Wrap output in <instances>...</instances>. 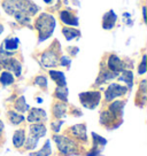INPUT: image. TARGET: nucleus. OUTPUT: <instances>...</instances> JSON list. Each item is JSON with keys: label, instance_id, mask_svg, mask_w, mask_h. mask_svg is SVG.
<instances>
[{"label": "nucleus", "instance_id": "obj_4", "mask_svg": "<svg viewBox=\"0 0 147 156\" xmlns=\"http://www.w3.org/2000/svg\"><path fill=\"white\" fill-rule=\"evenodd\" d=\"M81 103L88 109H94L100 102L101 94L100 92H84L79 94Z\"/></svg>", "mask_w": 147, "mask_h": 156}, {"label": "nucleus", "instance_id": "obj_20", "mask_svg": "<svg viewBox=\"0 0 147 156\" xmlns=\"http://www.w3.org/2000/svg\"><path fill=\"white\" fill-rule=\"evenodd\" d=\"M0 83L2 84V85H12V84L14 83V77H13V75L9 73V71H4V73L0 75Z\"/></svg>", "mask_w": 147, "mask_h": 156}, {"label": "nucleus", "instance_id": "obj_23", "mask_svg": "<svg viewBox=\"0 0 147 156\" xmlns=\"http://www.w3.org/2000/svg\"><path fill=\"white\" fill-rule=\"evenodd\" d=\"M66 105L64 103H56L55 106L53 107V114L55 117H58V118H61V117H63L64 112H66Z\"/></svg>", "mask_w": 147, "mask_h": 156}, {"label": "nucleus", "instance_id": "obj_30", "mask_svg": "<svg viewBox=\"0 0 147 156\" xmlns=\"http://www.w3.org/2000/svg\"><path fill=\"white\" fill-rule=\"evenodd\" d=\"M62 124H63V121H59V122H53V123H52V129H53V131L54 132H59Z\"/></svg>", "mask_w": 147, "mask_h": 156}, {"label": "nucleus", "instance_id": "obj_28", "mask_svg": "<svg viewBox=\"0 0 147 156\" xmlns=\"http://www.w3.org/2000/svg\"><path fill=\"white\" fill-rule=\"evenodd\" d=\"M34 84L40 86V87H47V79L45 76H38L34 79Z\"/></svg>", "mask_w": 147, "mask_h": 156}, {"label": "nucleus", "instance_id": "obj_22", "mask_svg": "<svg viewBox=\"0 0 147 156\" xmlns=\"http://www.w3.org/2000/svg\"><path fill=\"white\" fill-rule=\"evenodd\" d=\"M8 116H9V121L13 124H15V125H17V124H20V123L24 121V116L16 112H8Z\"/></svg>", "mask_w": 147, "mask_h": 156}, {"label": "nucleus", "instance_id": "obj_24", "mask_svg": "<svg viewBox=\"0 0 147 156\" xmlns=\"http://www.w3.org/2000/svg\"><path fill=\"white\" fill-rule=\"evenodd\" d=\"M15 108H16V110H19L20 112H24L29 109V106L25 102L24 97H20L17 99V101L15 103Z\"/></svg>", "mask_w": 147, "mask_h": 156}, {"label": "nucleus", "instance_id": "obj_15", "mask_svg": "<svg viewBox=\"0 0 147 156\" xmlns=\"http://www.w3.org/2000/svg\"><path fill=\"white\" fill-rule=\"evenodd\" d=\"M25 142V131L24 130H17L15 131L14 136H13V144L16 148H20L24 145Z\"/></svg>", "mask_w": 147, "mask_h": 156}, {"label": "nucleus", "instance_id": "obj_6", "mask_svg": "<svg viewBox=\"0 0 147 156\" xmlns=\"http://www.w3.org/2000/svg\"><path fill=\"white\" fill-rule=\"evenodd\" d=\"M108 68L110 69L112 73H120L124 70L125 64L123 63V61L118 56H116V55H110L109 58H108Z\"/></svg>", "mask_w": 147, "mask_h": 156}, {"label": "nucleus", "instance_id": "obj_5", "mask_svg": "<svg viewBox=\"0 0 147 156\" xmlns=\"http://www.w3.org/2000/svg\"><path fill=\"white\" fill-rule=\"evenodd\" d=\"M127 92V87L125 86H122L120 84H110L108 88L106 90V93H105V98L107 101H112L115 98H118L121 95H124L125 93Z\"/></svg>", "mask_w": 147, "mask_h": 156}, {"label": "nucleus", "instance_id": "obj_27", "mask_svg": "<svg viewBox=\"0 0 147 156\" xmlns=\"http://www.w3.org/2000/svg\"><path fill=\"white\" fill-rule=\"evenodd\" d=\"M38 139H36V138H34V136H30L28 138V140H27V142H25V147H27V149H29V151H31V149H34L36 148V146H37V144H38Z\"/></svg>", "mask_w": 147, "mask_h": 156}, {"label": "nucleus", "instance_id": "obj_29", "mask_svg": "<svg viewBox=\"0 0 147 156\" xmlns=\"http://www.w3.org/2000/svg\"><path fill=\"white\" fill-rule=\"evenodd\" d=\"M138 73H139V75H144V73H146V55L142 56V63H140V66H139Z\"/></svg>", "mask_w": 147, "mask_h": 156}, {"label": "nucleus", "instance_id": "obj_11", "mask_svg": "<svg viewBox=\"0 0 147 156\" xmlns=\"http://www.w3.org/2000/svg\"><path fill=\"white\" fill-rule=\"evenodd\" d=\"M60 17H61V21L64 24L73 25V27L78 25V19L76 16H74V14H71L69 10H62L60 13Z\"/></svg>", "mask_w": 147, "mask_h": 156}, {"label": "nucleus", "instance_id": "obj_35", "mask_svg": "<svg viewBox=\"0 0 147 156\" xmlns=\"http://www.w3.org/2000/svg\"><path fill=\"white\" fill-rule=\"evenodd\" d=\"M45 2H51V1H52V0H44Z\"/></svg>", "mask_w": 147, "mask_h": 156}, {"label": "nucleus", "instance_id": "obj_8", "mask_svg": "<svg viewBox=\"0 0 147 156\" xmlns=\"http://www.w3.org/2000/svg\"><path fill=\"white\" fill-rule=\"evenodd\" d=\"M47 118V115H46V112L43 110V109H39V108H32L31 112H29L28 115V121L30 123H39L43 122Z\"/></svg>", "mask_w": 147, "mask_h": 156}, {"label": "nucleus", "instance_id": "obj_32", "mask_svg": "<svg viewBox=\"0 0 147 156\" xmlns=\"http://www.w3.org/2000/svg\"><path fill=\"white\" fill-rule=\"evenodd\" d=\"M71 63V61H70V58H68L67 56H62L61 58V66H66V67H69Z\"/></svg>", "mask_w": 147, "mask_h": 156}, {"label": "nucleus", "instance_id": "obj_33", "mask_svg": "<svg viewBox=\"0 0 147 156\" xmlns=\"http://www.w3.org/2000/svg\"><path fill=\"white\" fill-rule=\"evenodd\" d=\"M4 131V123L0 121V136H1V133Z\"/></svg>", "mask_w": 147, "mask_h": 156}, {"label": "nucleus", "instance_id": "obj_19", "mask_svg": "<svg viewBox=\"0 0 147 156\" xmlns=\"http://www.w3.org/2000/svg\"><path fill=\"white\" fill-rule=\"evenodd\" d=\"M55 97H56V99L61 100V101L67 102L68 101V90L66 88V86H63V87L58 86L56 90H55Z\"/></svg>", "mask_w": 147, "mask_h": 156}, {"label": "nucleus", "instance_id": "obj_10", "mask_svg": "<svg viewBox=\"0 0 147 156\" xmlns=\"http://www.w3.org/2000/svg\"><path fill=\"white\" fill-rule=\"evenodd\" d=\"M116 20H117V16L114 13L113 10H109L108 13L103 15V20H102V27L103 29L106 30H110L114 28V25L116 23Z\"/></svg>", "mask_w": 147, "mask_h": 156}, {"label": "nucleus", "instance_id": "obj_25", "mask_svg": "<svg viewBox=\"0 0 147 156\" xmlns=\"http://www.w3.org/2000/svg\"><path fill=\"white\" fill-rule=\"evenodd\" d=\"M92 138H93V145L94 148H99V147H103L107 144V140L102 138L101 136H98L97 133H92Z\"/></svg>", "mask_w": 147, "mask_h": 156}, {"label": "nucleus", "instance_id": "obj_9", "mask_svg": "<svg viewBox=\"0 0 147 156\" xmlns=\"http://www.w3.org/2000/svg\"><path fill=\"white\" fill-rule=\"evenodd\" d=\"M1 62H2V64H4L9 71H13V73H15V76L19 77V76L21 75V70H22V68H21V63L19 62V60L8 58H6V60H2Z\"/></svg>", "mask_w": 147, "mask_h": 156}, {"label": "nucleus", "instance_id": "obj_16", "mask_svg": "<svg viewBox=\"0 0 147 156\" xmlns=\"http://www.w3.org/2000/svg\"><path fill=\"white\" fill-rule=\"evenodd\" d=\"M124 105H125L124 101H115V102H113L112 105H110V107H109V112H110L112 115H114V116H118L120 114L122 115Z\"/></svg>", "mask_w": 147, "mask_h": 156}, {"label": "nucleus", "instance_id": "obj_21", "mask_svg": "<svg viewBox=\"0 0 147 156\" xmlns=\"http://www.w3.org/2000/svg\"><path fill=\"white\" fill-rule=\"evenodd\" d=\"M51 155V144L49 141H46V144L44 145V147L39 149L36 153H31L30 156H49Z\"/></svg>", "mask_w": 147, "mask_h": 156}, {"label": "nucleus", "instance_id": "obj_13", "mask_svg": "<svg viewBox=\"0 0 147 156\" xmlns=\"http://www.w3.org/2000/svg\"><path fill=\"white\" fill-rule=\"evenodd\" d=\"M49 76L52 77V79L56 83L58 86H60V87L66 86V84H67V82H66V76H64V73H62V71H59V70H51V71H49Z\"/></svg>", "mask_w": 147, "mask_h": 156}, {"label": "nucleus", "instance_id": "obj_1", "mask_svg": "<svg viewBox=\"0 0 147 156\" xmlns=\"http://www.w3.org/2000/svg\"><path fill=\"white\" fill-rule=\"evenodd\" d=\"M2 7L7 14L13 15L22 24H28L30 22L29 16L38 12V7L29 0H6Z\"/></svg>", "mask_w": 147, "mask_h": 156}, {"label": "nucleus", "instance_id": "obj_2", "mask_svg": "<svg viewBox=\"0 0 147 156\" xmlns=\"http://www.w3.org/2000/svg\"><path fill=\"white\" fill-rule=\"evenodd\" d=\"M55 25H56L55 19L51 14L43 13L39 15V17L36 21V29L38 30L39 34V41L46 40L52 36Z\"/></svg>", "mask_w": 147, "mask_h": 156}, {"label": "nucleus", "instance_id": "obj_31", "mask_svg": "<svg viewBox=\"0 0 147 156\" xmlns=\"http://www.w3.org/2000/svg\"><path fill=\"white\" fill-rule=\"evenodd\" d=\"M101 151H100V148H94L91 151H88V156H101Z\"/></svg>", "mask_w": 147, "mask_h": 156}, {"label": "nucleus", "instance_id": "obj_14", "mask_svg": "<svg viewBox=\"0 0 147 156\" xmlns=\"http://www.w3.org/2000/svg\"><path fill=\"white\" fill-rule=\"evenodd\" d=\"M71 132L74 133V136L76 138H78L81 140L86 141L88 136H86V127L84 124H77V125H74L71 127Z\"/></svg>", "mask_w": 147, "mask_h": 156}, {"label": "nucleus", "instance_id": "obj_34", "mask_svg": "<svg viewBox=\"0 0 147 156\" xmlns=\"http://www.w3.org/2000/svg\"><path fill=\"white\" fill-rule=\"evenodd\" d=\"M2 31H4V27H2V25L0 24V34H2Z\"/></svg>", "mask_w": 147, "mask_h": 156}, {"label": "nucleus", "instance_id": "obj_36", "mask_svg": "<svg viewBox=\"0 0 147 156\" xmlns=\"http://www.w3.org/2000/svg\"><path fill=\"white\" fill-rule=\"evenodd\" d=\"M0 69H1V64H0Z\"/></svg>", "mask_w": 147, "mask_h": 156}, {"label": "nucleus", "instance_id": "obj_26", "mask_svg": "<svg viewBox=\"0 0 147 156\" xmlns=\"http://www.w3.org/2000/svg\"><path fill=\"white\" fill-rule=\"evenodd\" d=\"M116 76H117V73H112V71H103L102 75L99 77L98 83L101 82V84H102V83H105V82H108V80L115 78Z\"/></svg>", "mask_w": 147, "mask_h": 156}, {"label": "nucleus", "instance_id": "obj_17", "mask_svg": "<svg viewBox=\"0 0 147 156\" xmlns=\"http://www.w3.org/2000/svg\"><path fill=\"white\" fill-rule=\"evenodd\" d=\"M120 80H122V82H125L127 84V86L129 88L132 87L133 85V75L131 71H129V70H123L122 71V75L118 77Z\"/></svg>", "mask_w": 147, "mask_h": 156}, {"label": "nucleus", "instance_id": "obj_7", "mask_svg": "<svg viewBox=\"0 0 147 156\" xmlns=\"http://www.w3.org/2000/svg\"><path fill=\"white\" fill-rule=\"evenodd\" d=\"M59 62V58H58V55L55 52L53 51H47L43 54L41 56V64L46 67V68H52V67H55Z\"/></svg>", "mask_w": 147, "mask_h": 156}, {"label": "nucleus", "instance_id": "obj_18", "mask_svg": "<svg viewBox=\"0 0 147 156\" xmlns=\"http://www.w3.org/2000/svg\"><path fill=\"white\" fill-rule=\"evenodd\" d=\"M62 34H63L64 38L67 39V40H71V39L81 36V32H79L78 30L73 29V28H63L62 29Z\"/></svg>", "mask_w": 147, "mask_h": 156}, {"label": "nucleus", "instance_id": "obj_12", "mask_svg": "<svg viewBox=\"0 0 147 156\" xmlns=\"http://www.w3.org/2000/svg\"><path fill=\"white\" fill-rule=\"evenodd\" d=\"M29 131H30V136H34V138L39 140L40 138H43L46 134L47 130H46V126L43 125V124H34V125L30 126Z\"/></svg>", "mask_w": 147, "mask_h": 156}, {"label": "nucleus", "instance_id": "obj_3", "mask_svg": "<svg viewBox=\"0 0 147 156\" xmlns=\"http://www.w3.org/2000/svg\"><path fill=\"white\" fill-rule=\"evenodd\" d=\"M53 140L56 142L58 149L60 153L64 156L68 155H75L77 153V147L74 140L69 139L68 136H53Z\"/></svg>", "mask_w": 147, "mask_h": 156}]
</instances>
